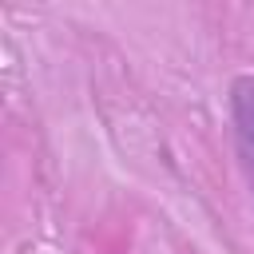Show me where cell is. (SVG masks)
<instances>
[{
	"label": "cell",
	"instance_id": "cell-1",
	"mask_svg": "<svg viewBox=\"0 0 254 254\" xmlns=\"http://www.w3.org/2000/svg\"><path fill=\"white\" fill-rule=\"evenodd\" d=\"M230 123H234L238 167L254 190V75H238L230 83Z\"/></svg>",
	"mask_w": 254,
	"mask_h": 254
}]
</instances>
